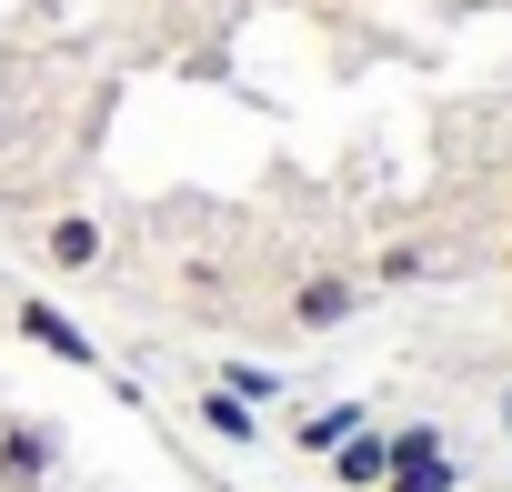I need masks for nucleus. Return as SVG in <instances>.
I'll return each mask as SVG.
<instances>
[{
	"label": "nucleus",
	"instance_id": "39448f33",
	"mask_svg": "<svg viewBox=\"0 0 512 492\" xmlns=\"http://www.w3.org/2000/svg\"><path fill=\"white\" fill-rule=\"evenodd\" d=\"M382 432H392V422H382ZM392 482H432V492L462 482V472L442 462V422H402V432H392Z\"/></svg>",
	"mask_w": 512,
	"mask_h": 492
},
{
	"label": "nucleus",
	"instance_id": "0eeeda50",
	"mask_svg": "<svg viewBox=\"0 0 512 492\" xmlns=\"http://www.w3.org/2000/svg\"><path fill=\"white\" fill-rule=\"evenodd\" d=\"M191 422H201L211 442H231V452H241V442H262V412H251L241 392H221V382H201V392H191Z\"/></svg>",
	"mask_w": 512,
	"mask_h": 492
},
{
	"label": "nucleus",
	"instance_id": "7ed1b4c3",
	"mask_svg": "<svg viewBox=\"0 0 512 492\" xmlns=\"http://www.w3.org/2000/svg\"><path fill=\"white\" fill-rule=\"evenodd\" d=\"M61 422H41V412H0V492H51L61 482Z\"/></svg>",
	"mask_w": 512,
	"mask_h": 492
},
{
	"label": "nucleus",
	"instance_id": "1a4fd4ad",
	"mask_svg": "<svg viewBox=\"0 0 512 492\" xmlns=\"http://www.w3.org/2000/svg\"><path fill=\"white\" fill-rule=\"evenodd\" d=\"M422 272H442L422 241H382V262H372V282H422Z\"/></svg>",
	"mask_w": 512,
	"mask_h": 492
},
{
	"label": "nucleus",
	"instance_id": "ddd939ff",
	"mask_svg": "<svg viewBox=\"0 0 512 492\" xmlns=\"http://www.w3.org/2000/svg\"><path fill=\"white\" fill-rule=\"evenodd\" d=\"M0 131H11V71H0Z\"/></svg>",
	"mask_w": 512,
	"mask_h": 492
},
{
	"label": "nucleus",
	"instance_id": "2eb2a0df",
	"mask_svg": "<svg viewBox=\"0 0 512 492\" xmlns=\"http://www.w3.org/2000/svg\"><path fill=\"white\" fill-rule=\"evenodd\" d=\"M502 221H512V181H502Z\"/></svg>",
	"mask_w": 512,
	"mask_h": 492
},
{
	"label": "nucleus",
	"instance_id": "f8f14e48",
	"mask_svg": "<svg viewBox=\"0 0 512 492\" xmlns=\"http://www.w3.org/2000/svg\"><path fill=\"white\" fill-rule=\"evenodd\" d=\"M171 11H191V21H211V11H231V0H171Z\"/></svg>",
	"mask_w": 512,
	"mask_h": 492
},
{
	"label": "nucleus",
	"instance_id": "4468645a",
	"mask_svg": "<svg viewBox=\"0 0 512 492\" xmlns=\"http://www.w3.org/2000/svg\"><path fill=\"white\" fill-rule=\"evenodd\" d=\"M382 492H432V482H382Z\"/></svg>",
	"mask_w": 512,
	"mask_h": 492
},
{
	"label": "nucleus",
	"instance_id": "9b49d317",
	"mask_svg": "<svg viewBox=\"0 0 512 492\" xmlns=\"http://www.w3.org/2000/svg\"><path fill=\"white\" fill-rule=\"evenodd\" d=\"M492 422H502V442H512V382H502V392H492Z\"/></svg>",
	"mask_w": 512,
	"mask_h": 492
},
{
	"label": "nucleus",
	"instance_id": "9d476101",
	"mask_svg": "<svg viewBox=\"0 0 512 492\" xmlns=\"http://www.w3.org/2000/svg\"><path fill=\"white\" fill-rule=\"evenodd\" d=\"M221 392H241V402H272V392H282V382H272V372H262V362H221Z\"/></svg>",
	"mask_w": 512,
	"mask_h": 492
},
{
	"label": "nucleus",
	"instance_id": "423d86ee",
	"mask_svg": "<svg viewBox=\"0 0 512 492\" xmlns=\"http://www.w3.org/2000/svg\"><path fill=\"white\" fill-rule=\"evenodd\" d=\"M322 472H332L342 492H382V482H392V432H382V422H362V432H352Z\"/></svg>",
	"mask_w": 512,
	"mask_h": 492
},
{
	"label": "nucleus",
	"instance_id": "f03ea898",
	"mask_svg": "<svg viewBox=\"0 0 512 492\" xmlns=\"http://www.w3.org/2000/svg\"><path fill=\"white\" fill-rule=\"evenodd\" d=\"M31 262H41L51 282H91V272L111 262V221H101V211H51V221L31 231Z\"/></svg>",
	"mask_w": 512,
	"mask_h": 492
},
{
	"label": "nucleus",
	"instance_id": "20e7f679",
	"mask_svg": "<svg viewBox=\"0 0 512 492\" xmlns=\"http://www.w3.org/2000/svg\"><path fill=\"white\" fill-rule=\"evenodd\" d=\"M11 332H21V342H41V352H51V362H71V372H101V342H91L61 302H41V292H11Z\"/></svg>",
	"mask_w": 512,
	"mask_h": 492
},
{
	"label": "nucleus",
	"instance_id": "6e6552de",
	"mask_svg": "<svg viewBox=\"0 0 512 492\" xmlns=\"http://www.w3.org/2000/svg\"><path fill=\"white\" fill-rule=\"evenodd\" d=\"M362 422H372L362 402H322V412H302V422H292V452H302V462H332V452H342Z\"/></svg>",
	"mask_w": 512,
	"mask_h": 492
},
{
	"label": "nucleus",
	"instance_id": "f257e3e1",
	"mask_svg": "<svg viewBox=\"0 0 512 492\" xmlns=\"http://www.w3.org/2000/svg\"><path fill=\"white\" fill-rule=\"evenodd\" d=\"M362 302H372V272H352V262H302V272L282 282V332L322 342V332L362 322Z\"/></svg>",
	"mask_w": 512,
	"mask_h": 492
}]
</instances>
